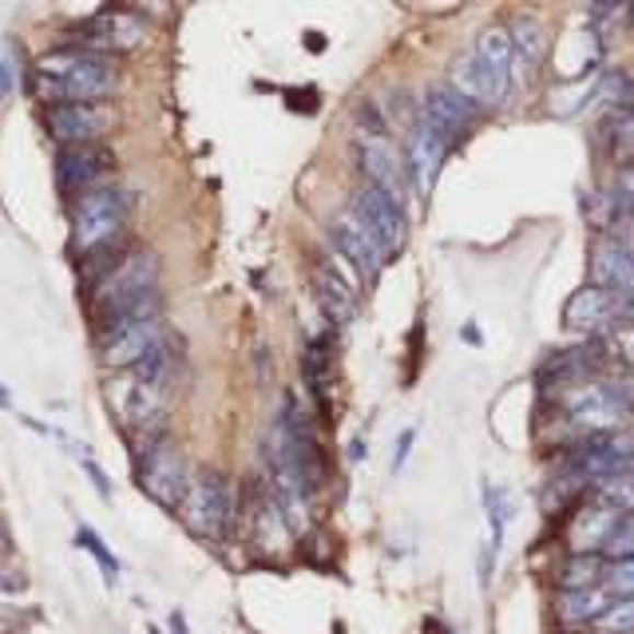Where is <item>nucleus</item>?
<instances>
[{
    "label": "nucleus",
    "mask_w": 634,
    "mask_h": 634,
    "mask_svg": "<svg viewBox=\"0 0 634 634\" xmlns=\"http://www.w3.org/2000/svg\"><path fill=\"white\" fill-rule=\"evenodd\" d=\"M119 88V68L80 48H56L36 60L32 92L44 107L53 104H107Z\"/></svg>",
    "instance_id": "1"
},
{
    "label": "nucleus",
    "mask_w": 634,
    "mask_h": 634,
    "mask_svg": "<svg viewBox=\"0 0 634 634\" xmlns=\"http://www.w3.org/2000/svg\"><path fill=\"white\" fill-rule=\"evenodd\" d=\"M448 88H457L476 112H496L516 92V56H511L508 28H484L472 44V53H464L452 72H448Z\"/></svg>",
    "instance_id": "2"
},
{
    "label": "nucleus",
    "mask_w": 634,
    "mask_h": 634,
    "mask_svg": "<svg viewBox=\"0 0 634 634\" xmlns=\"http://www.w3.org/2000/svg\"><path fill=\"white\" fill-rule=\"evenodd\" d=\"M555 405H560L563 420L583 433V437H603L623 428L634 416V396L626 385H614V381H599V377H579L572 385L552 389Z\"/></svg>",
    "instance_id": "3"
},
{
    "label": "nucleus",
    "mask_w": 634,
    "mask_h": 634,
    "mask_svg": "<svg viewBox=\"0 0 634 634\" xmlns=\"http://www.w3.org/2000/svg\"><path fill=\"white\" fill-rule=\"evenodd\" d=\"M131 219V198L124 187L104 183V187H92L76 195L72 203V246L80 258L95 254V250H107L124 239V227Z\"/></svg>",
    "instance_id": "4"
},
{
    "label": "nucleus",
    "mask_w": 634,
    "mask_h": 634,
    "mask_svg": "<svg viewBox=\"0 0 634 634\" xmlns=\"http://www.w3.org/2000/svg\"><path fill=\"white\" fill-rule=\"evenodd\" d=\"M159 290V258L151 250H127L112 270L92 286V310L100 322L115 318L119 310L136 306L139 298Z\"/></svg>",
    "instance_id": "5"
},
{
    "label": "nucleus",
    "mask_w": 634,
    "mask_h": 634,
    "mask_svg": "<svg viewBox=\"0 0 634 634\" xmlns=\"http://www.w3.org/2000/svg\"><path fill=\"white\" fill-rule=\"evenodd\" d=\"M147 41H151V21H143V16L127 9H104L68 28V48L104 56V60L139 53Z\"/></svg>",
    "instance_id": "6"
},
{
    "label": "nucleus",
    "mask_w": 634,
    "mask_h": 634,
    "mask_svg": "<svg viewBox=\"0 0 634 634\" xmlns=\"http://www.w3.org/2000/svg\"><path fill=\"white\" fill-rule=\"evenodd\" d=\"M131 469H136L143 496L155 499L159 508H178V504H183L191 476H187V460H183V452H178L175 445H166L163 437L143 440V445H136Z\"/></svg>",
    "instance_id": "7"
},
{
    "label": "nucleus",
    "mask_w": 634,
    "mask_h": 634,
    "mask_svg": "<svg viewBox=\"0 0 634 634\" xmlns=\"http://www.w3.org/2000/svg\"><path fill=\"white\" fill-rule=\"evenodd\" d=\"M171 396L175 389L166 385H151L143 377L127 373L119 385L112 389V405L124 420V428L136 437V445L143 440H155L163 437V420H166V408H171Z\"/></svg>",
    "instance_id": "8"
},
{
    "label": "nucleus",
    "mask_w": 634,
    "mask_h": 634,
    "mask_svg": "<svg viewBox=\"0 0 634 634\" xmlns=\"http://www.w3.org/2000/svg\"><path fill=\"white\" fill-rule=\"evenodd\" d=\"M563 325L572 333L587 337H603L619 325H634V293L607 290V286H583L563 306Z\"/></svg>",
    "instance_id": "9"
},
{
    "label": "nucleus",
    "mask_w": 634,
    "mask_h": 634,
    "mask_svg": "<svg viewBox=\"0 0 634 634\" xmlns=\"http://www.w3.org/2000/svg\"><path fill=\"white\" fill-rule=\"evenodd\" d=\"M183 520L195 531L198 540H222L230 528V516H234V504H230V484L222 472L215 469H198V476H191L187 496H183Z\"/></svg>",
    "instance_id": "10"
},
{
    "label": "nucleus",
    "mask_w": 634,
    "mask_h": 634,
    "mask_svg": "<svg viewBox=\"0 0 634 634\" xmlns=\"http://www.w3.org/2000/svg\"><path fill=\"white\" fill-rule=\"evenodd\" d=\"M119 112L112 104H53L44 107V131L60 147L100 143L107 131H115Z\"/></svg>",
    "instance_id": "11"
},
{
    "label": "nucleus",
    "mask_w": 634,
    "mask_h": 634,
    "mask_svg": "<svg viewBox=\"0 0 634 634\" xmlns=\"http://www.w3.org/2000/svg\"><path fill=\"white\" fill-rule=\"evenodd\" d=\"M354 151H357V166H361V175H365V187L385 191L389 198H396V203L405 207L408 166H405V155L393 147V139L389 136H357Z\"/></svg>",
    "instance_id": "12"
},
{
    "label": "nucleus",
    "mask_w": 634,
    "mask_h": 634,
    "mask_svg": "<svg viewBox=\"0 0 634 634\" xmlns=\"http://www.w3.org/2000/svg\"><path fill=\"white\" fill-rule=\"evenodd\" d=\"M457 139L445 136L437 124H428L425 115L416 112V119L408 124V147H405V166H408V183L420 198L433 191L440 166H445L448 151H452Z\"/></svg>",
    "instance_id": "13"
},
{
    "label": "nucleus",
    "mask_w": 634,
    "mask_h": 634,
    "mask_svg": "<svg viewBox=\"0 0 634 634\" xmlns=\"http://www.w3.org/2000/svg\"><path fill=\"white\" fill-rule=\"evenodd\" d=\"M166 337L163 313L143 322H115L100 330V361L107 369H131L139 357H147Z\"/></svg>",
    "instance_id": "14"
},
{
    "label": "nucleus",
    "mask_w": 634,
    "mask_h": 634,
    "mask_svg": "<svg viewBox=\"0 0 634 634\" xmlns=\"http://www.w3.org/2000/svg\"><path fill=\"white\" fill-rule=\"evenodd\" d=\"M357 215V222H361L369 234H373V242L381 246V254L385 258H393L396 250L405 246V207L396 203V198H389L385 191L377 187H361L354 195V207H349Z\"/></svg>",
    "instance_id": "15"
},
{
    "label": "nucleus",
    "mask_w": 634,
    "mask_h": 634,
    "mask_svg": "<svg viewBox=\"0 0 634 634\" xmlns=\"http://www.w3.org/2000/svg\"><path fill=\"white\" fill-rule=\"evenodd\" d=\"M591 281L607 290L634 293V227L607 230L591 246Z\"/></svg>",
    "instance_id": "16"
},
{
    "label": "nucleus",
    "mask_w": 634,
    "mask_h": 634,
    "mask_svg": "<svg viewBox=\"0 0 634 634\" xmlns=\"http://www.w3.org/2000/svg\"><path fill=\"white\" fill-rule=\"evenodd\" d=\"M115 171V151L104 143H80V147H60L56 155V178L68 195H83L92 187H104L107 175Z\"/></svg>",
    "instance_id": "17"
},
{
    "label": "nucleus",
    "mask_w": 634,
    "mask_h": 634,
    "mask_svg": "<svg viewBox=\"0 0 634 634\" xmlns=\"http://www.w3.org/2000/svg\"><path fill=\"white\" fill-rule=\"evenodd\" d=\"M330 239H333V250L342 254V262L354 266L357 278L377 281V274H381V266H385V254H381V246L373 242V234L357 222L354 210H345L342 219H333Z\"/></svg>",
    "instance_id": "18"
},
{
    "label": "nucleus",
    "mask_w": 634,
    "mask_h": 634,
    "mask_svg": "<svg viewBox=\"0 0 634 634\" xmlns=\"http://www.w3.org/2000/svg\"><path fill=\"white\" fill-rule=\"evenodd\" d=\"M619 516H623V508H614L607 499L591 496V504H583L572 516V528H567V547H572V555H603V543L614 523H619Z\"/></svg>",
    "instance_id": "19"
},
{
    "label": "nucleus",
    "mask_w": 634,
    "mask_h": 634,
    "mask_svg": "<svg viewBox=\"0 0 634 634\" xmlns=\"http://www.w3.org/2000/svg\"><path fill=\"white\" fill-rule=\"evenodd\" d=\"M420 115H425L428 124H437L445 136L460 139L469 131V124L476 119V107L457 92V88H448V83H437V88H428L425 100H420Z\"/></svg>",
    "instance_id": "20"
},
{
    "label": "nucleus",
    "mask_w": 634,
    "mask_h": 634,
    "mask_svg": "<svg viewBox=\"0 0 634 634\" xmlns=\"http://www.w3.org/2000/svg\"><path fill=\"white\" fill-rule=\"evenodd\" d=\"M313 290H318V306L325 310L333 325H349L357 313V286L354 278H345L337 266L330 262H318V270H313Z\"/></svg>",
    "instance_id": "21"
},
{
    "label": "nucleus",
    "mask_w": 634,
    "mask_h": 634,
    "mask_svg": "<svg viewBox=\"0 0 634 634\" xmlns=\"http://www.w3.org/2000/svg\"><path fill=\"white\" fill-rule=\"evenodd\" d=\"M511 36V56H516V88L523 80L535 76V68L543 64V53H547V32H543L540 16L531 12H516V21L508 24Z\"/></svg>",
    "instance_id": "22"
},
{
    "label": "nucleus",
    "mask_w": 634,
    "mask_h": 634,
    "mask_svg": "<svg viewBox=\"0 0 634 634\" xmlns=\"http://www.w3.org/2000/svg\"><path fill=\"white\" fill-rule=\"evenodd\" d=\"M595 139L603 147V155L614 166L634 163V104L623 107H607V115L595 127Z\"/></svg>",
    "instance_id": "23"
},
{
    "label": "nucleus",
    "mask_w": 634,
    "mask_h": 634,
    "mask_svg": "<svg viewBox=\"0 0 634 634\" xmlns=\"http://www.w3.org/2000/svg\"><path fill=\"white\" fill-rule=\"evenodd\" d=\"M611 595L603 587H587V591H563L560 599V619L563 623H587L595 626V619L607 611Z\"/></svg>",
    "instance_id": "24"
},
{
    "label": "nucleus",
    "mask_w": 634,
    "mask_h": 634,
    "mask_svg": "<svg viewBox=\"0 0 634 634\" xmlns=\"http://www.w3.org/2000/svg\"><path fill=\"white\" fill-rule=\"evenodd\" d=\"M603 575H607L603 555H572V560L563 563L560 583L563 591H587V587H603Z\"/></svg>",
    "instance_id": "25"
},
{
    "label": "nucleus",
    "mask_w": 634,
    "mask_h": 634,
    "mask_svg": "<svg viewBox=\"0 0 634 634\" xmlns=\"http://www.w3.org/2000/svg\"><path fill=\"white\" fill-rule=\"evenodd\" d=\"M591 345L599 361L634 369V325H619V330L603 333V337H591Z\"/></svg>",
    "instance_id": "26"
},
{
    "label": "nucleus",
    "mask_w": 634,
    "mask_h": 634,
    "mask_svg": "<svg viewBox=\"0 0 634 634\" xmlns=\"http://www.w3.org/2000/svg\"><path fill=\"white\" fill-rule=\"evenodd\" d=\"M591 631H599V634H634V599H611L607 611L595 619Z\"/></svg>",
    "instance_id": "27"
},
{
    "label": "nucleus",
    "mask_w": 634,
    "mask_h": 634,
    "mask_svg": "<svg viewBox=\"0 0 634 634\" xmlns=\"http://www.w3.org/2000/svg\"><path fill=\"white\" fill-rule=\"evenodd\" d=\"M603 560H634V511H623L603 543Z\"/></svg>",
    "instance_id": "28"
},
{
    "label": "nucleus",
    "mask_w": 634,
    "mask_h": 634,
    "mask_svg": "<svg viewBox=\"0 0 634 634\" xmlns=\"http://www.w3.org/2000/svg\"><path fill=\"white\" fill-rule=\"evenodd\" d=\"M603 591L611 599H634V560H611L603 575Z\"/></svg>",
    "instance_id": "29"
},
{
    "label": "nucleus",
    "mask_w": 634,
    "mask_h": 634,
    "mask_svg": "<svg viewBox=\"0 0 634 634\" xmlns=\"http://www.w3.org/2000/svg\"><path fill=\"white\" fill-rule=\"evenodd\" d=\"M76 543H80L83 552L92 555L95 563H100V567H104V575H107V583H115V575H119V560H115L112 552H107V543L100 540V535H95L92 528H80V535H76Z\"/></svg>",
    "instance_id": "30"
},
{
    "label": "nucleus",
    "mask_w": 634,
    "mask_h": 634,
    "mask_svg": "<svg viewBox=\"0 0 634 634\" xmlns=\"http://www.w3.org/2000/svg\"><path fill=\"white\" fill-rule=\"evenodd\" d=\"M623 9H631V0H591V24L595 28H611L623 21Z\"/></svg>",
    "instance_id": "31"
},
{
    "label": "nucleus",
    "mask_w": 634,
    "mask_h": 634,
    "mask_svg": "<svg viewBox=\"0 0 634 634\" xmlns=\"http://www.w3.org/2000/svg\"><path fill=\"white\" fill-rule=\"evenodd\" d=\"M119 9L136 12V16H143V21H163L166 12H171V0H124Z\"/></svg>",
    "instance_id": "32"
},
{
    "label": "nucleus",
    "mask_w": 634,
    "mask_h": 634,
    "mask_svg": "<svg viewBox=\"0 0 634 634\" xmlns=\"http://www.w3.org/2000/svg\"><path fill=\"white\" fill-rule=\"evenodd\" d=\"M24 591H28V579L9 572V567H0V595H24Z\"/></svg>",
    "instance_id": "33"
},
{
    "label": "nucleus",
    "mask_w": 634,
    "mask_h": 634,
    "mask_svg": "<svg viewBox=\"0 0 634 634\" xmlns=\"http://www.w3.org/2000/svg\"><path fill=\"white\" fill-rule=\"evenodd\" d=\"M413 440H416V433H413V428H405V433H401V437H396L393 472H401V469H405V460H408V448H413Z\"/></svg>",
    "instance_id": "34"
},
{
    "label": "nucleus",
    "mask_w": 634,
    "mask_h": 634,
    "mask_svg": "<svg viewBox=\"0 0 634 634\" xmlns=\"http://www.w3.org/2000/svg\"><path fill=\"white\" fill-rule=\"evenodd\" d=\"M83 469H88V476H92V484H95V492H100V496L104 499H112V484H107V476L100 469H95L92 460H88V464H83Z\"/></svg>",
    "instance_id": "35"
},
{
    "label": "nucleus",
    "mask_w": 634,
    "mask_h": 634,
    "mask_svg": "<svg viewBox=\"0 0 634 634\" xmlns=\"http://www.w3.org/2000/svg\"><path fill=\"white\" fill-rule=\"evenodd\" d=\"M9 92H12V60L4 56V60H0V100Z\"/></svg>",
    "instance_id": "36"
},
{
    "label": "nucleus",
    "mask_w": 634,
    "mask_h": 634,
    "mask_svg": "<svg viewBox=\"0 0 634 634\" xmlns=\"http://www.w3.org/2000/svg\"><path fill=\"white\" fill-rule=\"evenodd\" d=\"M12 552V535H9V523L0 520V560H4V555Z\"/></svg>",
    "instance_id": "37"
},
{
    "label": "nucleus",
    "mask_w": 634,
    "mask_h": 634,
    "mask_svg": "<svg viewBox=\"0 0 634 634\" xmlns=\"http://www.w3.org/2000/svg\"><path fill=\"white\" fill-rule=\"evenodd\" d=\"M0 408H9V393L4 389H0Z\"/></svg>",
    "instance_id": "38"
},
{
    "label": "nucleus",
    "mask_w": 634,
    "mask_h": 634,
    "mask_svg": "<svg viewBox=\"0 0 634 634\" xmlns=\"http://www.w3.org/2000/svg\"><path fill=\"white\" fill-rule=\"evenodd\" d=\"M631 28H634V0H631Z\"/></svg>",
    "instance_id": "39"
},
{
    "label": "nucleus",
    "mask_w": 634,
    "mask_h": 634,
    "mask_svg": "<svg viewBox=\"0 0 634 634\" xmlns=\"http://www.w3.org/2000/svg\"><path fill=\"white\" fill-rule=\"evenodd\" d=\"M151 634H163V631H159V626H151Z\"/></svg>",
    "instance_id": "40"
}]
</instances>
